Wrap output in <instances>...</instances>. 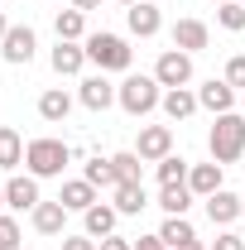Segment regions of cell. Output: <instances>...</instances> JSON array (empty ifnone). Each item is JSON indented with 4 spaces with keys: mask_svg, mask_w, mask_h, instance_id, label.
Returning <instances> with one entry per match:
<instances>
[{
    "mask_svg": "<svg viewBox=\"0 0 245 250\" xmlns=\"http://www.w3.org/2000/svg\"><path fill=\"white\" fill-rule=\"evenodd\" d=\"M24 164V140L15 125H0V168H20Z\"/></svg>",
    "mask_w": 245,
    "mask_h": 250,
    "instance_id": "23",
    "label": "cell"
},
{
    "mask_svg": "<svg viewBox=\"0 0 245 250\" xmlns=\"http://www.w3.org/2000/svg\"><path fill=\"white\" fill-rule=\"evenodd\" d=\"M53 29H58V39H67V43H82V39H87V15H82V10H58Z\"/></svg>",
    "mask_w": 245,
    "mask_h": 250,
    "instance_id": "24",
    "label": "cell"
},
{
    "mask_svg": "<svg viewBox=\"0 0 245 250\" xmlns=\"http://www.w3.org/2000/svg\"><path fill=\"white\" fill-rule=\"evenodd\" d=\"M62 250H101V241H92V236H62Z\"/></svg>",
    "mask_w": 245,
    "mask_h": 250,
    "instance_id": "33",
    "label": "cell"
},
{
    "mask_svg": "<svg viewBox=\"0 0 245 250\" xmlns=\"http://www.w3.org/2000/svg\"><path fill=\"white\" fill-rule=\"evenodd\" d=\"M207 149H212V159L226 168V164H236V159L245 154V116L241 111H226V116H216L212 130H207Z\"/></svg>",
    "mask_w": 245,
    "mask_h": 250,
    "instance_id": "1",
    "label": "cell"
},
{
    "mask_svg": "<svg viewBox=\"0 0 245 250\" xmlns=\"http://www.w3.org/2000/svg\"><path fill=\"white\" fill-rule=\"evenodd\" d=\"M58 202H62V207H67V212H87V207H96L101 197H96V188L87 183V178H72V183H62Z\"/></svg>",
    "mask_w": 245,
    "mask_h": 250,
    "instance_id": "19",
    "label": "cell"
},
{
    "mask_svg": "<svg viewBox=\"0 0 245 250\" xmlns=\"http://www.w3.org/2000/svg\"><path fill=\"white\" fill-rule=\"evenodd\" d=\"M212 250H245V236L241 231H221V236L212 241Z\"/></svg>",
    "mask_w": 245,
    "mask_h": 250,
    "instance_id": "32",
    "label": "cell"
},
{
    "mask_svg": "<svg viewBox=\"0 0 245 250\" xmlns=\"http://www.w3.org/2000/svg\"><path fill=\"white\" fill-rule=\"evenodd\" d=\"M135 250H168V246H163V236H140Z\"/></svg>",
    "mask_w": 245,
    "mask_h": 250,
    "instance_id": "34",
    "label": "cell"
},
{
    "mask_svg": "<svg viewBox=\"0 0 245 250\" xmlns=\"http://www.w3.org/2000/svg\"><path fill=\"white\" fill-rule=\"evenodd\" d=\"M5 34H10V20H5V15H0V43H5Z\"/></svg>",
    "mask_w": 245,
    "mask_h": 250,
    "instance_id": "37",
    "label": "cell"
},
{
    "mask_svg": "<svg viewBox=\"0 0 245 250\" xmlns=\"http://www.w3.org/2000/svg\"><path fill=\"white\" fill-rule=\"evenodd\" d=\"M82 48H87V62H96L101 72H125L130 62H135V48L125 43L121 34H87L82 39Z\"/></svg>",
    "mask_w": 245,
    "mask_h": 250,
    "instance_id": "3",
    "label": "cell"
},
{
    "mask_svg": "<svg viewBox=\"0 0 245 250\" xmlns=\"http://www.w3.org/2000/svg\"><path fill=\"white\" fill-rule=\"evenodd\" d=\"M125 24L135 39H154V34L163 29V15H159V5L154 0H135L130 10H125Z\"/></svg>",
    "mask_w": 245,
    "mask_h": 250,
    "instance_id": "8",
    "label": "cell"
},
{
    "mask_svg": "<svg viewBox=\"0 0 245 250\" xmlns=\"http://www.w3.org/2000/svg\"><path fill=\"white\" fill-rule=\"evenodd\" d=\"M241 236H245V231H241Z\"/></svg>",
    "mask_w": 245,
    "mask_h": 250,
    "instance_id": "44",
    "label": "cell"
},
{
    "mask_svg": "<svg viewBox=\"0 0 245 250\" xmlns=\"http://www.w3.org/2000/svg\"><path fill=\"white\" fill-rule=\"evenodd\" d=\"M0 207H5V188H0Z\"/></svg>",
    "mask_w": 245,
    "mask_h": 250,
    "instance_id": "40",
    "label": "cell"
},
{
    "mask_svg": "<svg viewBox=\"0 0 245 250\" xmlns=\"http://www.w3.org/2000/svg\"><path fill=\"white\" fill-rule=\"evenodd\" d=\"M159 236H163V246H168V250H178V246H187V241H197V231H192V221H187V217H163Z\"/></svg>",
    "mask_w": 245,
    "mask_h": 250,
    "instance_id": "25",
    "label": "cell"
},
{
    "mask_svg": "<svg viewBox=\"0 0 245 250\" xmlns=\"http://www.w3.org/2000/svg\"><path fill=\"white\" fill-rule=\"evenodd\" d=\"M168 39H173V48H183V53H202V48L212 43V29H207L202 20H178Z\"/></svg>",
    "mask_w": 245,
    "mask_h": 250,
    "instance_id": "12",
    "label": "cell"
},
{
    "mask_svg": "<svg viewBox=\"0 0 245 250\" xmlns=\"http://www.w3.org/2000/svg\"><path fill=\"white\" fill-rule=\"evenodd\" d=\"M0 250H20V221L0 212Z\"/></svg>",
    "mask_w": 245,
    "mask_h": 250,
    "instance_id": "30",
    "label": "cell"
},
{
    "mask_svg": "<svg viewBox=\"0 0 245 250\" xmlns=\"http://www.w3.org/2000/svg\"><path fill=\"white\" fill-rule=\"evenodd\" d=\"M154 77H159L163 92H168V87H187V82H192V53H183V48H163L159 62H154Z\"/></svg>",
    "mask_w": 245,
    "mask_h": 250,
    "instance_id": "5",
    "label": "cell"
},
{
    "mask_svg": "<svg viewBox=\"0 0 245 250\" xmlns=\"http://www.w3.org/2000/svg\"><path fill=\"white\" fill-rule=\"evenodd\" d=\"M135 154L144 159V164L168 159V154H173V130H168V125H144V130H140V145H135Z\"/></svg>",
    "mask_w": 245,
    "mask_h": 250,
    "instance_id": "6",
    "label": "cell"
},
{
    "mask_svg": "<svg viewBox=\"0 0 245 250\" xmlns=\"http://www.w3.org/2000/svg\"><path fill=\"white\" fill-rule=\"evenodd\" d=\"M111 192H116V202H111V207H116L121 217H140V212L149 207V197H144V183H116Z\"/></svg>",
    "mask_w": 245,
    "mask_h": 250,
    "instance_id": "20",
    "label": "cell"
},
{
    "mask_svg": "<svg viewBox=\"0 0 245 250\" xmlns=\"http://www.w3.org/2000/svg\"><path fill=\"white\" fill-rule=\"evenodd\" d=\"M43 197H39V178L34 173H15L10 183H5V207H15V212H34Z\"/></svg>",
    "mask_w": 245,
    "mask_h": 250,
    "instance_id": "9",
    "label": "cell"
},
{
    "mask_svg": "<svg viewBox=\"0 0 245 250\" xmlns=\"http://www.w3.org/2000/svg\"><path fill=\"white\" fill-rule=\"evenodd\" d=\"M212 5H226V0H212Z\"/></svg>",
    "mask_w": 245,
    "mask_h": 250,
    "instance_id": "43",
    "label": "cell"
},
{
    "mask_svg": "<svg viewBox=\"0 0 245 250\" xmlns=\"http://www.w3.org/2000/svg\"><path fill=\"white\" fill-rule=\"evenodd\" d=\"M34 48H39V34H34L29 24H10V34H5V43H0V53H5V62H15V67H24V62L34 58Z\"/></svg>",
    "mask_w": 245,
    "mask_h": 250,
    "instance_id": "7",
    "label": "cell"
},
{
    "mask_svg": "<svg viewBox=\"0 0 245 250\" xmlns=\"http://www.w3.org/2000/svg\"><path fill=\"white\" fill-rule=\"evenodd\" d=\"M101 250H135V246H130L125 236H106V241H101Z\"/></svg>",
    "mask_w": 245,
    "mask_h": 250,
    "instance_id": "35",
    "label": "cell"
},
{
    "mask_svg": "<svg viewBox=\"0 0 245 250\" xmlns=\"http://www.w3.org/2000/svg\"><path fill=\"white\" fill-rule=\"evenodd\" d=\"M187 159H178V154H168V159H159V188H168V183H187Z\"/></svg>",
    "mask_w": 245,
    "mask_h": 250,
    "instance_id": "27",
    "label": "cell"
},
{
    "mask_svg": "<svg viewBox=\"0 0 245 250\" xmlns=\"http://www.w3.org/2000/svg\"><path fill=\"white\" fill-rule=\"evenodd\" d=\"M159 106H163V116H168V121H187V116H197V111H202V106H197V92H187V87H168Z\"/></svg>",
    "mask_w": 245,
    "mask_h": 250,
    "instance_id": "17",
    "label": "cell"
},
{
    "mask_svg": "<svg viewBox=\"0 0 245 250\" xmlns=\"http://www.w3.org/2000/svg\"><path fill=\"white\" fill-rule=\"evenodd\" d=\"M39 116H43L48 125H62L67 116H72V96L62 92V87H48V92L39 96Z\"/></svg>",
    "mask_w": 245,
    "mask_h": 250,
    "instance_id": "21",
    "label": "cell"
},
{
    "mask_svg": "<svg viewBox=\"0 0 245 250\" xmlns=\"http://www.w3.org/2000/svg\"><path fill=\"white\" fill-rule=\"evenodd\" d=\"M29 221H34L39 236H62V226H67V207H62V202H39V207L29 212Z\"/></svg>",
    "mask_w": 245,
    "mask_h": 250,
    "instance_id": "15",
    "label": "cell"
},
{
    "mask_svg": "<svg viewBox=\"0 0 245 250\" xmlns=\"http://www.w3.org/2000/svg\"><path fill=\"white\" fill-rule=\"evenodd\" d=\"M48 62H53V72H58V77H77V72L87 67V48H82V43L58 39V48L48 53Z\"/></svg>",
    "mask_w": 245,
    "mask_h": 250,
    "instance_id": "13",
    "label": "cell"
},
{
    "mask_svg": "<svg viewBox=\"0 0 245 250\" xmlns=\"http://www.w3.org/2000/svg\"><path fill=\"white\" fill-rule=\"evenodd\" d=\"M197 106H202V111H212V116H226V111H236V87H231V82H226V77H221V82H202V87H197Z\"/></svg>",
    "mask_w": 245,
    "mask_h": 250,
    "instance_id": "11",
    "label": "cell"
},
{
    "mask_svg": "<svg viewBox=\"0 0 245 250\" xmlns=\"http://www.w3.org/2000/svg\"><path fill=\"white\" fill-rule=\"evenodd\" d=\"M178 250H207V246H202V241H187V246H178Z\"/></svg>",
    "mask_w": 245,
    "mask_h": 250,
    "instance_id": "38",
    "label": "cell"
},
{
    "mask_svg": "<svg viewBox=\"0 0 245 250\" xmlns=\"http://www.w3.org/2000/svg\"><path fill=\"white\" fill-rule=\"evenodd\" d=\"M216 24H221V29H231V34H241V29H245V5H241V0L216 5Z\"/></svg>",
    "mask_w": 245,
    "mask_h": 250,
    "instance_id": "28",
    "label": "cell"
},
{
    "mask_svg": "<svg viewBox=\"0 0 245 250\" xmlns=\"http://www.w3.org/2000/svg\"><path fill=\"white\" fill-rule=\"evenodd\" d=\"M67 159H72V149L62 140H53V135H39V140L24 145V168H29L34 178H58L62 168H67Z\"/></svg>",
    "mask_w": 245,
    "mask_h": 250,
    "instance_id": "4",
    "label": "cell"
},
{
    "mask_svg": "<svg viewBox=\"0 0 245 250\" xmlns=\"http://www.w3.org/2000/svg\"><path fill=\"white\" fill-rule=\"evenodd\" d=\"M221 178H226V173H221V164H192V168H187V188H192V197H212V192H221Z\"/></svg>",
    "mask_w": 245,
    "mask_h": 250,
    "instance_id": "14",
    "label": "cell"
},
{
    "mask_svg": "<svg viewBox=\"0 0 245 250\" xmlns=\"http://www.w3.org/2000/svg\"><path fill=\"white\" fill-rule=\"evenodd\" d=\"M77 101L87 106V111H111L116 106V87L106 82V72H92V77H82V92H77Z\"/></svg>",
    "mask_w": 245,
    "mask_h": 250,
    "instance_id": "10",
    "label": "cell"
},
{
    "mask_svg": "<svg viewBox=\"0 0 245 250\" xmlns=\"http://www.w3.org/2000/svg\"><path fill=\"white\" fill-rule=\"evenodd\" d=\"M82 178H87L92 188H116V168H111V159H92Z\"/></svg>",
    "mask_w": 245,
    "mask_h": 250,
    "instance_id": "29",
    "label": "cell"
},
{
    "mask_svg": "<svg viewBox=\"0 0 245 250\" xmlns=\"http://www.w3.org/2000/svg\"><path fill=\"white\" fill-rule=\"evenodd\" d=\"M96 5H101V0H72V10H82V15H87V10H96Z\"/></svg>",
    "mask_w": 245,
    "mask_h": 250,
    "instance_id": "36",
    "label": "cell"
},
{
    "mask_svg": "<svg viewBox=\"0 0 245 250\" xmlns=\"http://www.w3.org/2000/svg\"><path fill=\"white\" fill-rule=\"evenodd\" d=\"M159 101H163V87H159V77H144V72L125 77L116 87V106L125 116H149V111H159Z\"/></svg>",
    "mask_w": 245,
    "mask_h": 250,
    "instance_id": "2",
    "label": "cell"
},
{
    "mask_svg": "<svg viewBox=\"0 0 245 250\" xmlns=\"http://www.w3.org/2000/svg\"><path fill=\"white\" fill-rule=\"evenodd\" d=\"M159 207H163V217H187V207H192V188H187V183L159 188Z\"/></svg>",
    "mask_w": 245,
    "mask_h": 250,
    "instance_id": "22",
    "label": "cell"
},
{
    "mask_svg": "<svg viewBox=\"0 0 245 250\" xmlns=\"http://www.w3.org/2000/svg\"><path fill=\"white\" fill-rule=\"evenodd\" d=\"M207 202V217H212V226H231V221H241V197L236 192H212V197H202Z\"/></svg>",
    "mask_w": 245,
    "mask_h": 250,
    "instance_id": "16",
    "label": "cell"
},
{
    "mask_svg": "<svg viewBox=\"0 0 245 250\" xmlns=\"http://www.w3.org/2000/svg\"><path fill=\"white\" fill-rule=\"evenodd\" d=\"M226 82H231L236 92H245V53H236V58L226 62Z\"/></svg>",
    "mask_w": 245,
    "mask_h": 250,
    "instance_id": "31",
    "label": "cell"
},
{
    "mask_svg": "<svg viewBox=\"0 0 245 250\" xmlns=\"http://www.w3.org/2000/svg\"><path fill=\"white\" fill-rule=\"evenodd\" d=\"M140 164H144V159L135 154V149H121V154H111V168H116V183H140Z\"/></svg>",
    "mask_w": 245,
    "mask_h": 250,
    "instance_id": "26",
    "label": "cell"
},
{
    "mask_svg": "<svg viewBox=\"0 0 245 250\" xmlns=\"http://www.w3.org/2000/svg\"><path fill=\"white\" fill-rule=\"evenodd\" d=\"M82 221H87V236H92V241H106V236H116L121 212H116V207H106V202H96V207L82 212Z\"/></svg>",
    "mask_w": 245,
    "mask_h": 250,
    "instance_id": "18",
    "label": "cell"
},
{
    "mask_svg": "<svg viewBox=\"0 0 245 250\" xmlns=\"http://www.w3.org/2000/svg\"><path fill=\"white\" fill-rule=\"evenodd\" d=\"M241 217H245V197H241Z\"/></svg>",
    "mask_w": 245,
    "mask_h": 250,
    "instance_id": "42",
    "label": "cell"
},
{
    "mask_svg": "<svg viewBox=\"0 0 245 250\" xmlns=\"http://www.w3.org/2000/svg\"><path fill=\"white\" fill-rule=\"evenodd\" d=\"M116 5H135V0H116Z\"/></svg>",
    "mask_w": 245,
    "mask_h": 250,
    "instance_id": "41",
    "label": "cell"
},
{
    "mask_svg": "<svg viewBox=\"0 0 245 250\" xmlns=\"http://www.w3.org/2000/svg\"><path fill=\"white\" fill-rule=\"evenodd\" d=\"M241 116H245V92H241Z\"/></svg>",
    "mask_w": 245,
    "mask_h": 250,
    "instance_id": "39",
    "label": "cell"
}]
</instances>
